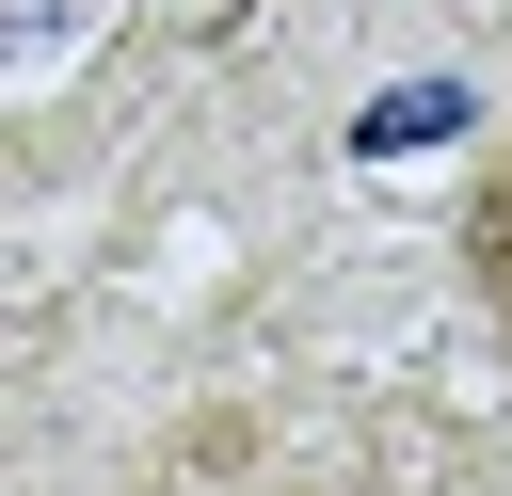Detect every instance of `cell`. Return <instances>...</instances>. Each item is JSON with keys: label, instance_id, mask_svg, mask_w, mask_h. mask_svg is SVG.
Here are the masks:
<instances>
[{"label": "cell", "instance_id": "obj_1", "mask_svg": "<svg viewBox=\"0 0 512 496\" xmlns=\"http://www.w3.org/2000/svg\"><path fill=\"white\" fill-rule=\"evenodd\" d=\"M464 288H480V320L512 336V128H496V160L464 176Z\"/></svg>", "mask_w": 512, "mask_h": 496}]
</instances>
